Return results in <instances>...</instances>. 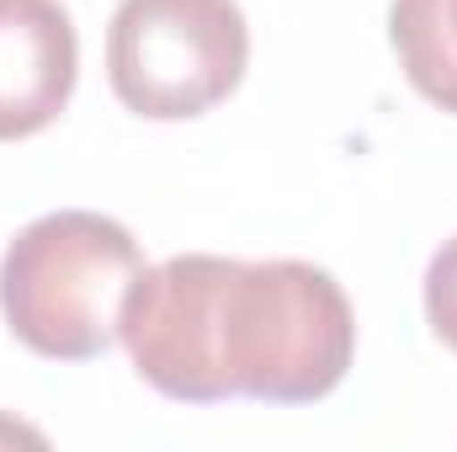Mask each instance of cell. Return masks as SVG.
<instances>
[{
    "label": "cell",
    "mask_w": 457,
    "mask_h": 452,
    "mask_svg": "<svg viewBox=\"0 0 457 452\" xmlns=\"http://www.w3.org/2000/svg\"><path fill=\"white\" fill-rule=\"evenodd\" d=\"M117 336L165 399L314 405L351 367L356 320L341 282L309 261L170 255L133 277Z\"/></svg>",
    "instance_id": "cell-1"
},
{
    "label": "cell",
    "mask_w": 457,
    "mask_h": 452,
    "mask_svg": "<svg viewBox=\"0 0 457 452\" xmlns=\"http://www.w3.org/2000/svg\"><path fill=\"white\" fill-rule=\"evenodd\" d=\"M144 272L138 239L102 213H48L0 261V309L21 346L54 362H91L117 340L122 298Z\"/></svg>",
    "instance_id": "cell-2"
},
{
    "label": "cell",
    "mask_w": 457,
    "mask_h": 452,
    "mask_svg": "<svg viewBox=\"0 0 457 452\" xmlns=\"http://www.w3.org/2000/svg\"><path fill=\"white\" fill-rule=\"evenodd\" d=\"M234 0H122L107 27V75L128 113L181 122L219 107L245 75Z\"/></svg>",
    "instance_id": "cell-3"
},
{
    "label": "cell",
    "mask_w": 457,
    "mask_h": 452,
    "mask_svg": "<svg viewBox=\"0 0 457 452\" xmlns=\"http://www.w3.org/2000/svg\"><path fill=\"white\" fill-rule=\"evenodd\" d=\"M80 43L59 0H0V144L43 133L70 107Z\"/></svg>",
    "instance_id": "cell-4"
},
{
    "label": "cell",
    "mask_w": 457,
    "mask_h": 452,
    "mask_svg": "<svg viewBox=\"0 0 457 452\" xmlns=\"http://www.w3.org/2000/svg\"><path fill=\"white\" fill-rule=\"evenodd\" d=\"M388 32L410 86L442 113H457V43L442 16V0H394Z\"/></svg>",
    "instance_id": "cell-5"
},
{
    "label": "cell",
    "mask_w": 457,
    "mask_h": 452,
    "mask_svg": "<svg viewBox=\"0 0 457 452\" xmlns=\"http://www.w3.org/2000/svg\"><path fill=\"white\" fill-rule=\"evenodd\" d=\"M426 320L442 346L457 351V234L431 255V272H426Z\"/></svg>",
    "instance_id": "cell-6"
},
{
    "label": "cell",
    "mask_w": 457,
    "mask_h": 452,
    "mask_svg": "<svg viewBox=\"0 0 457 452\" xmlns=\"http://www.w3.org/2000/svg\"><path fill=\"white\" fill-rule=\"evenodd\" d=\"M442 16H447V27H453V43H457V0H442Z\"/></svg>",
    "instance_id": "cell-7"
}]
</instances>
